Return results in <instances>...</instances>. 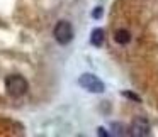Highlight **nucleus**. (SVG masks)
<instances>
[{"label": "nucleus", "mask_w": 158, "mask_h": 137, "mask_svg": "<svg viewBox=\"0 0 158 137\" xmlns=\"http://www.w3.org/2000/svg\"><path fill=\"white\" fill-rule=\"evenodd\" d=\"M123 95L126 96V98H131V100H134V102H138V103L141 102V98H139V96H138V95H134V93H131V92H124Z\"/></svg>", "instance_id": "0eeeda50"}, {"label": "nucleus", "mask_w": 158, "mask_h": 137, "mask_svg": "<svg viewBox=\"0 0 158 137\" xmlns=\"http://www.w3.org/2000/svg\"><path fill=\"white\" fill-rule=\"evenodd\" d=\"M104 41H106V32H104V29H100V27L94 29L92 34H90V44L95 46V48H100L104 44Z\"/></svg>", "instance_id": "39448f33"}, {"label": "nucleus", "mask_w": 158, "mask_h": 137, "mask_svg": "<svg viewBox=\"0 0 158 137\" xmlns=\"http://www.w3.org/2000/svg\"><path fill=\"white\" fill-rule=\"evenodd\" d=\"M99 135H107V132H106V130L102 129V127H100V129H99Z\"/></svg>", "instance_id": "9d476101"}, {"label": "nucleus", "mask_w": 158, "mask_h": 137, "mask_svg": "<svg viewBox=\"0 0 158 137\" xmlns=\"http://www.w3.org/2000/svg\"><path fill=\"white\" fill-rule=\"evenodd\" d=\"M78 85L82 86L83 90L90 92V93H102L104 90H106V85H104L95 75H92V73H85V75L80 76Z\"/></svg>", "instance_id": "f03ea898"}, {"label": "nucleus", "mask_w": 158, "mask_h": 137, "mask_svg": "<svg viewBox=\"0 0 158 137\" xmlns=\"http://www.w3.org/2000/svg\"><path fill=\"white\" fill-rule=\"evenodd\" d=\"M114 41L117 42V44H129L131 42V32L126 31V29H119V31H116V34H114Z\"/></svg>", "instance_id": "423d86ee"}, {"label": "nucleus", "mask_w": 158, "mask_h": 137, "mask_svg": "<svg viewBox=\"0 0 158 137\" xmlns=\"http://www.w3.org/2000/svg\"><path fill=\"white\" fill-rule=\"evenodd\" d=\"M112 129L114 130H116V134H117V135H123V134H124V127L123 125H121V123H112Z\"/></svg>", "instance_id": "6e6552de"}, {"label": "nucleus", "mask_w": 158, "mask_h": 137, "mask_svg": "<svg viewBox=\"0 0 158 137\" xmlns=\"http://www.w3.org/2000/svg\"><path fill=\"white\" fill-rule=\"evenodd\" d=\"M131 135L134 137H144V135H150V122H148L144 117H136L131 123V129H129Z\"/></svg>", "instance_id": "20e7f679"}, {"label": "nucleus", "mask_w": 158, "mask_h": 137, "mask_svg": "<svg viewBox=\"0 0 158 137\" xmlns=\"http://www.w3.org/2000/svg\"><path fill=\"white\" fill-rule=\"evenodd\" d=\"M5 90L10 96L19 98V96L26 95V92L29 90V83L21 75H10L5 78Z\"/></svg>", "instance_id": "f257e3e1"}, {"label": "nucleus", "mask_w": 158, "mask_h": 137, "mask_svg": "<svg viewBox=\"0 0 158 137\" xmlns=\"http://www.w3.org/2000/svg\"><path fill=\"white\" fill-rule=\"evenodd\" d=\"M53 36L55 39L60 42V44H70L73 39V27L68 21H60L58 24L55 25V31H53Z\"/></svg>", "instance_id": "7ed1b4c3"}, {"label": "nucleus", "mask_w": 158, "mask_h": 137, "mask_svg": "<svg viewBox=\"0 0 158 137\" xmlns=\"http://www.w3.org/2000/svg\"><path fill=\"white\" fill-rule=\"evenodd\" d=\"M102 12H104V9H102V7H95V10H94L92 17H94V19H99L100 15H102Z\"/></svg>", "instance_id": "1a4fd4ad"}]
</instances>
